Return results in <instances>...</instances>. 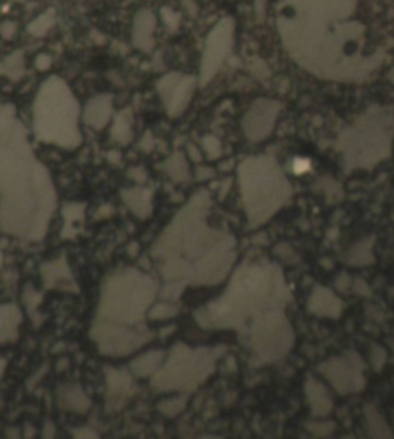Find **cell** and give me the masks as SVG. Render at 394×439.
Masks as SVG:
<instances>
[{
    "instance_id": "13",
    "label": "cell",
    "mask_w": 394,
    "mask_h": 439,
    "mask_svg": "<svg viewBox=\"0 0 394 439\" xmlns=\"http://www.w3.org/2000/svg\"><path fill=\"white\" fill-rule=\"evenodd\" d=\"M156 16L151 10H140L132 24L131 40L139 51L151 53L154 49V30H156Z\"/></svg>"
},
{
    "instance_id": "14",
    "label": "cell",
    "mask_w": 394,
    "mask_h": 439,
    "mask_svg": "<svg viewBox=\"0 0 394 439\" xmlns=\"http://www.w3.org/2000/svg\"><path fill=\"white\" fill-rule=\"evenodd\" d=\"M112 116V97L110 94H98L89 99L83 108V120L91 129L102 130L108 125Z\"/></svg>"
},
{
    "instance_id": "21",
    "label": "cell",
    "mask_w": 394,
    "mask_h": 439,
    "mask_svg": "<svg viewBox=\"0 0 394 439\" xmlns=\"http://www.w3.org/2000/svg\"><path fill=\"white\" fill-rule=\"evenodd\" d=\"M164 169L174 182H187L189 179L187 159L182 153H174L170 159L165 160Z\"/></svg>"
},
{
    "instance_id": "10",
    "label": "cell",
    "mask_w": 394,
    "mask_h": 439,
    "mask_svg": "<svg viewBox=\"0 0 394 439\" xmlns=\"http://www.w3.org/2000/svg\"><path fill=\"white\" fill-rule=\"evenodd\" d=\"M319 370L342 395L359 392L365 387L362 361L354 351H350L345 356L332 358L323 363Z\"/></svg>"
},
{
    "instance_id": "22",
    "label": "cell",
    "mask_w": 394,
    "mask_h": 439,
    "mask_svg": "<svg viewBox=\"0 0 394 439\" xmlns=\"http://www.w3.org/2000/svg\"><path fill=\"white\" fill-rule=\"evenodd\" d=\"M162 359H164V353L162 351H150L132 363V370L139 376H150V374L157 372V368L162 364Z\"/></svg>"
},
{
    "instance_id": "9",
    "label": "cell",
    "mask_w": 394,
    "mask_h": 439,
    "mask_svg": "<svg viewBox=\"0 0 394 439\" xmlns=\"http://www.w3.org/2000/svg\"><path fill=\"white\" fill-rule=\"evenodd\" d=\"M234 20L223 17L207 36L200 60V85H208L233 49Z\"/></svg>"
},
{
    "instance_id": "3",
    "label": "cell",
    "mask_w": 394,
    "mask_h": 439,
    "mask_svg": "<svg viewBox=\"0 0 394 439\" xmlns=\"http://www.w3.org/2000/svg\"><path fill=\"white\" fill-rule=\"evenodd\" d=\"M286 299L284 276L273 265H242L221 299L209 304L200 317L203 327H239L248 317L279 310Z\"/></svg>"
},
{
    "instance_id": "37",
    "label": "cell",
    "mask_w": 394,
    "mask_h": 439,
    "mask_svg": "<svg viewBox=\"0 0 394 439\" xmlns=\"http://www.w3.org/2000/svg\"><path fill=\"white\" fill-rule=\"evenodd\" d=\"M388 81L394 85V67L388 72Z\"/></svg>"
},
{
    "instance_id": "7",
    "label": "cell",
    "mask_w": 394,
    "mask_h": 439,
    "mask_svg": "<svg viewBox=\"0 0 394 439\" xmlns=\"http://www.w3.org/2000/svg\"><path fill=\"white\" fill-rule=\"evenodd\" d=\"M213 367L214 358L208 351L178 345L162 370L159 386L164 390H193L209 376Z\"/></svg>"
},
{
    "instance_id": "26",
    "label": "cell",
    "mask_w": 394,
    "mask_h": 439,
    "mask_svg": "<svg viewBox=\"0 0 394 439\" xmlns=\"http://www.w3.org/2000/svg\"><path fill=\"white\" fill-rule=\"evenodd\" d=\"M203 153L207 154L208 159H219L222 154V144L221 140L214 136H205L202 139Z\"/></svg>"
},
{
    "instance_id": "28",
    "label": "cell",
    "mask_w": 394,
    "mask_h": 439,
    "mask_svg": "<svg viewBox=\"0 0 394 439\" xmlns=\"http://www.w3.org/2000/svg\"><path fill=\"white\" fill-rule=\"evenodd\" d=\"M160 16H162V20H164V24L166 25L168 30H171V31L178 30V26L180 24L179 13L173 11L171 8H168V6H164V8L160 10Z\"/></svg>"
},
{
    "instance_id": "11",
    "label": "cell",
    "mask_w": 394,
    "mask_h": 439,
    "mask_svg": "<svg viewBox=\"0 0 394 439\" xmlns=\"http://www.w3.org/2000/svg\"><path fill=\"white\" fill-rule=\"evenodd\" d=\"M197 87L196 77L182 73H168L162 76L156 83V90L164 102V107L170 117L184 115L191 102Z\"/></svg>"
},
{
    "instance_id": "20",
    "label": "cell",
    "mask_w": 394,
    "mask_h": 439,
    "mask_svg": "<svg viewBox=\"0 0 394 439\" xmlns=\"http://www.w3.org/2000/svg\"><path fill=\"white\" fill-rule=\"evenodd\" d=\"M111 138L122 145L131 142L132 126H131V113L128 110L121 111L114 117V120H112Z\"/></svg>"
},
{
    "instance_id": "18",
    "label": "cell",
    "mask_w": 394,
    "mask_h": 439,
    "mask_svg": "<svg viewBox=\"0 0 394 439\" xmlns=\"http://www.w3.org/2000/svg\"><path fill=\"white\" fill-rule=\"evenodd\" d=\"M123 199L128 207L140 217H145L151 211V191L146 188H132L126 190L123 193Z\"/></svg>"
},
{
    "instance_id": "5",
    "label": "cell",
    "mask_w": 394,
    "mask_h": 439,
    "mask_svg": "<svg viewBox=\"0 0 394 439\" xmlns=\"http://www.w3.org/2000/svg\"><path fill=\"white\" fill-rule=\"evenodd\" d=\"M239 185L251 226L268 221L291 197L290 182L270 156L245 159L239 165Z\"/></svg>"
},
{
    "instance_id": "36",
    "label": "cell",
    "mask_w": 394,
    "mask_h": 439,
    "mask_svg": "<svg viewBox=\"0 0 394 439\" xmlns=\"http://www.w3.org/2000/svg\"><path fill=\"white\" fill-rule=\"evenodd\" d=\"M184 3L188 6L187 10H188L189 13H193V14H196V13H197V8H196V5H194L193 0H191V2H189V0H184Z\"/></svg>"
},
{
    "instance_id": "2",
    "label": "cell",
    "mask_w": 394,
    "mask_h": 439,
    "mask_svg": "<svg viewBox=\"0 0 394 439\" xmlns=\"http://www.w3.org/2000/svg\"><path fill=\"white\" fill-rule=\"evenodd\" d=\"M0 194L3 215L10 217L30 216L54 197L48 172L34 159L22 124L5 103H0Z\"/></svg>"
},
{
    "instance_id": "12",
    "label": "cell",
    "mask_w": 394,
    "mask_h": 439,
    "mask_svg": "<svg viewBox=\"0 0 394 439\" xmlns=\"http://www.w3.org/2000/svg\"><path fill=\"white\" fill-rule=\"evenodd\" d=\"M280 111V103L271 99H257L245 113L242 129L251 142H260L271 134Z\"/></svg>"
},
{
    "instance_id": "1",
    "label": "cell",
    "mask_w": 394,
    "mask_h": 439,
    "mask_svg": "<svg viewBox=\"0 0 394 439\" xmlns=\"http://www.w3.org/2000/svg\"><path fill=\"white\" fill-rule=\"evenodd\" d=\"M357 0H282L277 30L290 58L323 81L363 82L377 73L385 49L365 53L367 28L354 19Z\"/></svg>"
},
{
    "instance_id": "6",
    "label": "cell",
    "mask_w": 394,
    "mask_h": 439,
    "mask_svg": "<svg viewBox=\"0 0 394 439\" xmlns=\"http://www.w3.org/2000/svg\"><path fill=\"white\" fill-rule=\"evenodd\" d=\"M394 138V110L371 107L345 130L337 148L347 168H370L386 159Z\"/></svg>"
},
{
    "instance_id": "17",
    "label": "cell",
    "mask_w": 394,
    "mask_h": 439,
    "mask_svg": "<svg viewBox=\"0 0 394 439\" xmlns=\"http://www.w3.org/2000/svg\"><path fill=\"white\" fill-rule=\"evenodd\" d=\"M365 426H367L368 435L372 438H393V431L385 421V417L375 406H365L363 408Z\"/></svg>"
},
{
    "instance_id": "34",
    "label": "cell",
    "mask_w": 394,
    "mask_h": 439,
    "mask_svg": "<svg viewBox=\"0 0 394 439\" xmlns=\"http://www.w3.org/2000/svg\"><path fill=\"white\" fill-rule=\"evenodd\" d=\"M128 176L136 182H145L146 179V173L142 167H132L128 172Z\"/></svg>"
},
{
    "instance_id": "32",
    "label": "cell",
    "mask_w": 394,
    "mask_h": 439,
    "mask_svg": "<svg viewBox=\"0 0 394 439\" xmlns=\"http://www.w3.org/2000/svg\"><path fill=\"white\" fill-rule=\"evenodd\" d=\"M34 65H36L39 72H46V69H49V67L53 65V56L48 53H40L36 60H34Z\"/></svg>"
},
{
    "instance_id": "30",
    "label": "cell",
    "mask_w": 394,
    "mask_h": 439,
    "mask_svg": "<svg viewBox=\"0 0 394 439\" xmlns=\"http://www.w3.org/2000/svg\"><path fill=\"white\" fill-rule=\"evenodd\" d=\"M385 358H386V353H385V350L382 349L381 345H375V347H372L371 363H372V367H375L376 370H381V368L384 367Z\"/></svg>"
},
{
    "instance_id": "25",
    "label": "cell",
    "mask_w": 394,
    "mask_h": 439,
    "mask_svg": "<svg viewBox=\"0 0 394 439\" xmlns=\"http://www.w3.org/2000/svg\"><path fill=\"white\" fill-rule=\"evenodd\" d=\"M185 408V398L182 396H174V398L164 399L159 404V410L165 416H175Z\"/></svg>"
},
{
    "instance_id": "27",
    "label": "cell",
    "mask_w": 394,
    "mask_h": 439,
    "mask_svg": "<svg viewBox=\"0 0 394 439\" xmlns=\"http://www.w3.org/2000/svg\"><path fill=\"white\" fill-rule=\"evenodd\" d=\"M334 424L329 421H313L307 424V429L316 436H328L334 431Z\"/></svg>"
},
{
    "instance_id": "8",
    "label": "cell",
    "mask_w": 394,
    "mask_h": 439,
    "mask_svg": "<svg viewBox=\"0 0 394 439\" xmlns=\"http://www.w3.org/2000/svg\"><path fill=\"white\" fill-rule=\"evenodd\" d=\"M293 330L280 310L257 315L251 322V347L264 363L282 358L293 345Z\"/></svg>"
},
{
    "instance_id": "16",
    "label": "cell",
    "mask_w": 394,
    "mask_h": 439,
    "mask_svg": "<svg viewBox=\"0 0 394 439\" xmlns=\"http://www.w3.org/2000/svg\"><path fill=\"white\" fill-rule=\"evenodd\" d=\"M308 308L318 316L339 317L342 313V302L332 290L316 287L311 297H309Z\"/></svg>"
},
{
    "instance_id": "23",
    "label": "cell",
    "mask_w": 394,
    "mask_h": 439,
    "mask_svg": "<svg viewBox=\"0 0 394 439\" xmlns=\"http://www.w3.org/2000/svg\"><path fill=\"white\" fill-rule=\"evenodd\" d=\"M54 25H55V11L46 10L42 14H39L36 19H33L31 22L28 24L26 30L34 38H44Z\"/></svg>"
},
{
    "instance_id": "19",
    "label": "cell",
    "mask_w": 394,
    "mask_h": 439,
    "mask_svg": "<svg viewBox=\"0 0 394 439\" xmlns=\"http://www.w3.org/2000/svg\"><path fill=\"white\" fill-rule=\"evenodd\" d=\"M25 74V54L24 49H17L0 60V76L8 77L11 81L22 79Z\"/></svg>"
},
{
    "instance_id": "33",
    "label": "cell",
    "mask_w": 394,
    "mask_h": 439,
    "mask_svg": "<svg viewBox=\"0 0 394 439\" xmlns=\"http://www.w3.org/2000/svg\"><path fill=\"white\" fill-rule=\"evenodd\" d=\"M214 169L209 168V167H199L196 172V178L197 181H208V179H213L214 178Z\"/></svg>"
},
{
    "instance_id": "4",
    "label": "cell",
    "mask_w": 394,
    "mask_h": 439,
    "mask_svg": "<svg viewBox=\"0 0 394 439\" xmlns=\"http://www.w3.org/2000/svg\"><path fill=\"white\" fill-rule=\"evenodd\" d=\"M79 115V102L68 83L55 74L45 79L34 99L33 126L36 136L44 142L73 150L82 142Z\"/></svg>"
},
{
    "instance_id": "31",
    "label": "cell",
    "mask_w": 394,
    "mask_h": 439,
    "mask_svg": "<svg viewBox=\"0 0 394 439\" xmlns=\"http://www.w3.org/2000/svg\"><path fill=\"white\" fill-rule=\"evenodd\" d=\"M17 33V24L12 22V20H6L2 25H0V36L5 40H11Z\"/></svg>"
},
{
    "instance_id": "24",
    "label": "cell",
    "mask_w": 394,
    "mask_h": 439,
    "mask_svg": "<svg viewBox=\"0 0 394 439\" xmlns=\"http://www.w3.org/2000/svg\"><path fill=\"white\" fill-rule=\"evenodd\" d=\"M372 239L361 240L347 254V262L351 265H368L372 262Z\"/></svg>"
},
{
    "instance_id": "29",
    "label": "cell",
    "mask_w": 394,
    "mask_h": 439,
    "mask_svg": "<svg viewBox=\"0 0 394 439\" xmlns=\"http://www.w3.org/2000/svg\"><path fill=\"white\" fill-rule=\"evenodd\" d=\"M175 313H178V308L171 306V304H159V306L151 308L150 316L154 320H168V317H173Z\"/></svg>"
},
{
    "instance_id": "15",
    "label": "cell",
    "mask_w": 394,
    "mask_h": 439,
    "mask_svg": "<svg viewBox=\"0 0 394 439\" xmlns=\"http://www.w3.org/2000/svg\"><path fill=\"white\" fill-rule=\"evenodd\" d=\"M305 395L307 401L311 408V413L318 417L327 416L333 410V398L328 388L313 376H308L305 382Z\"/></svg>"
},
{
    "instance_id": "35",
    "label": "cell",
    "mask_w": 394,
    "mask_h": 439,
    "mask_svg": "<svg viewBox=\"0 0 394 439\" xmlns=\"http://www.w3.org/2000/svg\"><path fill=\"white\" fill-rule=\"evenodd\" d=\"M188 154H189V158H191V160L196 162V164H199L203 158L202 156L203 153L196 145H188Z\"/></svg>"
}]
</instances>
